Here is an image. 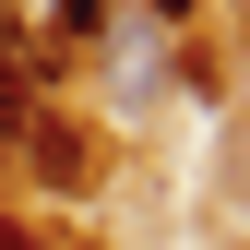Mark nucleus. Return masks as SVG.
I'll return each mask as SVG.
<instances>
[{
    "instance_id": "7ed1b4c3",
    "label": "nucleus",
    "mask_w": 250,
    "mask_h": 250,
    "mask_svg": "<svg viewBox=\"0 0 250 250\" xmlns=\"http://www.w3.org/2000/svg\"><path fill=\"white\" fill-rule=\"evenodd\" d=\"M0 250H36V227H12V214H0Z\"/></svg>"
},
{
    "instance_id": "20e7f679",
    "label": "nucleus",
    "mask_w": 250,
    "mask_h": 250,
    "mask_svg": "<svg viewBox=\"0 0 250 250\" xmlns=\"http://www.w3.org/2000/svg\"><path fill=\"white\" fill-rule=\"evenodd\" d=\"M155 12H191V0H155Z\"/></svg>"
},
{
    "instance_id": "f03ea898",
    "label": "nucleus",
    "mask_w": 250,
    "mask_h": 250,
    "mask_svg": "<svg viewBox=\"0 0 250 250\" xmlns=\"http://www.w3.org/2000/svg\"><path fill=\"white\" fill-rule=\"evenodd\" d=\"M60 24H83V36H96V24H107V0H60Z\"/></svg>"
},
{
    "instance_id": "f257e3e1",
    "label": "nucleus",
    "mask_w": 250,
    "mask_h": 250,
    "mask_svg": "<svg viewBox=\"0 0 250 250\" xmlns=\"http://www.w3.org/2000/svg\"><path fill=\"white\" fill-rule=\"evenodd\" d=\"M24 119H36V60L0 48V131H24Z\"/></svg>"
}]
</instances>
